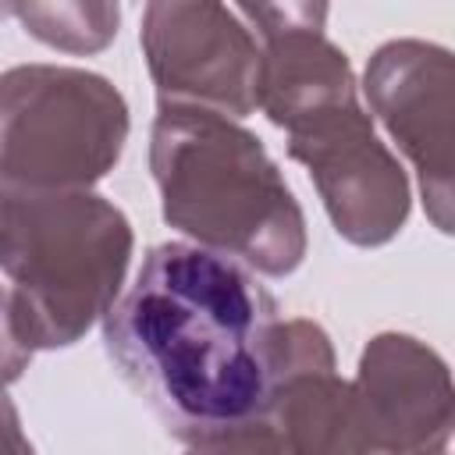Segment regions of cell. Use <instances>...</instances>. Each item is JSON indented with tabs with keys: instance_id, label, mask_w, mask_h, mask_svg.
I'll use <instances>...</instances> for the list:
<instances>
[{
	"instance_id": "6da1fadb",
	"label": "cell",
	"mask_w": 455,
	"mask_h": 455,
	"mask_svg": "<svg viewBox=\"0 0 455 455\" xmlns=\"http://www.w3.org/2000/svg\"><path fill=\"white\" fill-rule=\"evenodd\" d=\"M277 323V302L252 270L164 242L103 316V341L160 423L192 444L267 416Z\"/></svg>"
},
{
	"instance_id": "7a4b0ae2",
	"label": "cell",
	"mask_w": 455,
	"mask_h": 455,
	"mask_svg": "<svg viewBox=\"0 0 455 455\" xmlns=\"http://www.w3.org/2000/svg\"><path fill=\"white\" fill-rule=\"evenodd\" d=\"M149 171L164 220L192 245L263 277H288L306 259V213L259 135L238 121L156 107Z\"/></svg>"
},
{
	"instance_id": "3957f363",
	"label": "cell",
	"mask_w": 455,
	"mask_h": 455,
	"mask_svg": "<svg viewBox=\"0 0 455 455\" xmlns=\"http://www.w3.org/2000/svg\"><path fill=\"white\" fill-rule=\"evenodd\" d=\"M132 252L128 217L92 188L0 192V270L32 352L82 341L117 302Z\"/></svg>"
},
{
	"instance_id": "277c9868",
	"label": "cell",
	"mask_w": 455,
	"mask_h": 455,
	"mask_svg": "<svg viewBox=\"0 0 455 455\" xmlns=\"http://www.w3.org/2000/svg\"><path fill=\"white\" fill-rule=\"evenodd\" d=\"M128 103L110 78L68 64L0 71V192H85L128 142Z\"/></svg>"
},
{
	"instance_id": "5b68a950",
	"label": "cell",
	"mask_w": 455,
	"mask_h": 455,
	"mask_svg": "<svg viewBox=\"0 0 455 455\" xmlns=\"http://www.w3.org/2000/svg\"><path fill=\"white\" fill-rule=\"evenodd\" d=\"M156 107L242 121L256 110L259 43L235 7L213 0H153L139 32Z\"/></svg>"
},
{
	"instance_id": "8992f818",
	"label": "cell",
	"mask_w": 455,
	"mask_h": 455,
	"mask_svg": "<svg viewBox=\"0 0 455 455\" xmlns=\"http://www.w3.org/2000/svg\"><path fill=\"white\" fill-rule=\"evenodd\" d=\"M288 156L299 160L334 231L363 249L391 242L409 220V178L398 156L377 139L359 100L320 110L288 128Z\"/></svg>"
},
{
	"instance_id": "52a82bcc",
	"label": "cell",
	"mask_w": 455,
	"mask_h": 455,
	"mask_svg": "<svg viewBox=\"0 0 455 455\" xmlns=\"http://www.w3.org/2000/svg\"><path fill=\"white\" fill-rule=\"evenodd\" d=\"M373 117L419 174V196L437 231L451 235L455 171V60L427 39H391L373 50L363 75Z\"/></svg>"
},
{
	"instance_id": "ba28073f",
	"label": "cell",
	"mask_w": 455,
	"mask_h": 455,
	"mask_svg": "<svg viewBox=\"0 0 455 455\" xmlns=\"http://www.w3.org/2000/svg\"><path fill=\"white\" fill-rule=\"evenodd\" d=\"M352 391L380 455H451V373L427 341L402 331L370 338Z\"/></svg>"
},
{
	"instance_id": "9c48e42d",
	"label": "cell",
	"mask_w": 455,
	"mask_h": 455,
	"mask_svg": "<svg viewBox=\"0 0 455 455\" xmlns=\"http://www.w3.org/2000/svg\"><path fill=\"white\" fill-rule=\"evenodd\" d=\"M267 416L281 427L291 455H380L352 380L334 373V345L313 320H281L274 331Z\"/></svg>"
},
{
	"instance_id": "30bf717a",
	"label": "cell",
	"mask_w": 455,
	"mask_h": 455,
	"mask_svg": "<svg viewBox=\"0 0 455 455\" xmlns=\"http://www.w3.org/2000/svg\"><path fill=\"white\" fill-rule=\"evenodd\" d=\"M11 14L39 43L64 53H96L117 36V4H18Z\"/></svg>"
},
{
	"instance_id": "8fae6325",
	"label": "cell",
	"mask_w": 455,
	"mask_h": 455,
	"mask_svg": "<svg viewBox=\"0 0 455 455\" xmlns=\"http://www.w3.org/2000/svg\"><path fill=\"white\" fill-rule=\"evenodd\" d=\"M185 455H291L281 427L270 416L249 419L242 427L199 437L185 448Z\"/></svg>"
},
{
	"instance_id": "7c38bea8",
	"label": "cell",
	"mask_w": 455,
	"mask_h": 455,
	"mask_svg": "<svg viewBox=\"0 0 455 455\" xmlns=\"http://www.w3.org/2000/svg\"><path fill=\"white\" fill-rule=\"evenodd\" d=\"M32 348L21 341L14 327V306H11V288L0 284V387L14 384L28 370Z\"/></svg>"
},
{
	"instance_id": "4fadbf2b",
	"label": "cell",
	"mask_w": 455,
	"mask_h": 455,
	"mask_svg": "<svg viewBox=\"0 0 455 455\" xmlns=\"http://www.w3.org/2000/svg\"><path fill=\"white\" fill-rule=\"evenodd\" d=\"M0 455H36L32 441L21 430V416L4 387H0Z\"/></svg>"
}]
</instances>
